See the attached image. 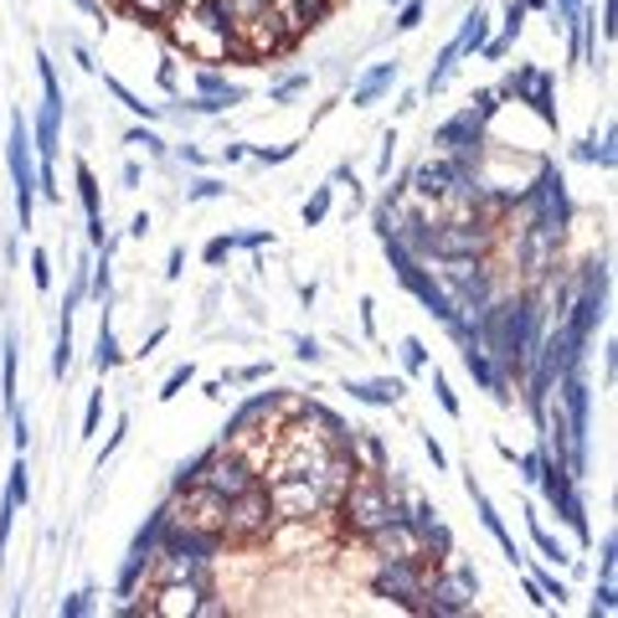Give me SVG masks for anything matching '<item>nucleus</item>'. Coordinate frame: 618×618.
Masks as SVG:
<instances>
[{"label":"nucleus","mask_w":618,"mask_h":618,"mask_svg":"<svg viewBox=\"0 0 618 618\" xmlns=\"http://www.w3.org/2000/svg\"><path fill=\"white\" fill-rule=\"evenodd\" d=\"M5 495H11V501L16 505H26V495H32V480H26V464H11V490H5Z\"/></svg>","instance_id":"c756f323"},{"label":"nucleus","mask_w":618,"mask_h":618,"mask_svg":"<svg viewBox=\"0 0 618 618\" xmlns=\"http://www.w3.org/2000/svg\"><path fill=\"white\" fill-rule=\"evenodd\" d=\"M93 294H99V300L109 294V268H99V273H93Z\"/></svg>","instance_id":"3c124183"},{"label":"nucleus","mask_w":618,"mask_h":618,"mask_svg":"<svg viewBox=\"0 0 618 618\" xmlns=\"http://www.w3.org/2000/svg\"><path fill=\"white\" fill-rule=\"evenodd\" d=\"M124 5H130L139 21H150V26H160V21L176 11V0H124Z\"/></svg>","instance_id":"4be33fe9"},{"label":"nucleus","mask_w":618,"mask_h":618,"mask_svg":"<svg viewBox=\"0 0 618 618\" xmlns=\"http://www.w3.org/2000/svg\"><path fill=\"white\" fill-rule=\"evenodd\" d=\"M294 150H300V145H279V150H252V160H263V166H279V160H289Z\"/></svg>","instance_id":"58836bf2"},{"label":"nucleus","mask_w":618,"mask_h":618,"mask_svg":"<svg viewBox=\"0 0 618 618\" xmlns=\"http://www.w3.org/2000/svg\"><path fill=\"white\" fill-rule=\"evenodd\" d=\"M319 5H325V11H330V5H335V0H319Z\"/></svg>","instance_id":"6e6d98bb"},{"label":"nucleus","mask_w":618,"mask_h":618,"mask_svg":"<svg viewBox=\"0 0 618 618\" xmlns=\"http://www.w3.org/2000/svg\"><path fill=\"white\" fill-rule=\"evenodd\" d=\"M402 361H407V371H423V367H428V351H423L418 335H407V340H402Z\"/></svg>","instance_id":"2f4dec72"},{"label":"nucleus","mask_w":618,"mask_h":618,"mask_svg":"<svg viewBox=\"0 0 618 618\" xmlns=\"http://www.w3.org/2000/svg\"><path fill=\"white\" fill-rule=\"evenodd\" d=\"M67 367H72V325H67V315H63V330H57V356H52V371L63 377Z\"/></svg>","instance_id":"bb28decb"},{"label":"nucleus","mask_w":618,"mask_h":618,"mask_svg":"<svg viewBox=\"0 0 618 618\" xmlns=\"http://www.w3.org/2000/svg\"><path fill=\"white\" fill-rule=\"evenodd\" d=\"M438 145H443V155H453L459 166H469L474 155H480V145H485V119L474 114V109H464V114H453L443 130H438Z\"/></svg>","instance_id":"ddd939ff"},{"label":"nucleus","mask_w":618,"mask_h":618,"mask_svg":"<svg viewBox=\"0 0 618 618\" xmlns=\"http://www.w3.org/2000/svg\"><path fill=\"white\" fill-rule=\"evenodd\" d=\"M392 83H397V63H382V67H377V72L367 78V83H361V88L351 93V103H356V109H367V103L377 99L382 88H392Z\"/></svg>","instance_id":"6ab92c4d"},{"label":"nucleus","mask_w":618,"mask_h":618,"mask_svg":"<svg viewBox=\"0 0 618 618\" xmlns=\"http://www.w3.org/2000/svg\"><path fill=\"white\" fill-rule=\"evenodd\" d=\"M485 32H490V26H485V16L474 11V16L464 21V36H459V42H453V47L443 52V57H464V52H480V47H485Z\"/></svg>","instance_id":"aec40b11"},{"label":"nucleus","mask_w":618,"mask_h":618,"mask_svg":"<svg viewBox=\"0 0 618 618\" xmlns=\"http://www.w3.org/2000/svg\"><path fill=\"white\" fill-rule=\"evenodd\" d=\"M99 418H103V392H93V397H88V413H83V438L99 434Z\"/></svg>","instance_id":"72a5a7b5"},{"label":"nucleus","mask_w":618,"mask_h":618,"mask_svg":"<svg viewBox=\"0 0 618 618\" xmlns=\"http://www.w3.org/2000/svg\"><path fill=\"white\" fill-rule=\"evenodd\" d=\"M227 252H233V237H212V243H206V263H222Z\"/></svg>","instance_id":"ea45409f"},{"label":"nucleus","mask_w":618,"mask_h":618,"mask_svg":"<svg viewBox=\"0 0 618 618\" xmlns=\"http://www.w3.org/2000/svg\"><path fill=\"white\" fill-rule=\"evenodd\" d=\"M78 5H83V11H99V0H78Z\"/></svg>","instance_id":"864d4df0"},{"label":"nucleus","mask_w":618,"mask_h":618,"mask_svg":"<svg viewBox=\"0 0 618 618\" xmlns=\"http://www.w3.org/2000/svg\"><path fill=\"white\" fill-rule=\"evenodd\" d=\"M57 114H63V109H47V114L36 119V139H42V160H52V150H57Z\"/></svg>","instance_id":"b1692460"},{"label":"nucleus","mask_w":618,"mask_h":618,"mask_svg":"<svg viewBox=\"0 0 618 618\" xmlns=\"http://www.w3.org/2000/svg\"><path fill=\"white\" fill-rule=\"evenodd\" d=\"M11 176H16L21 227H32V130H26V119L11 124Z\"/></svg>","instance_id":"4468645a"},{"label":"nucleus","mask_w":618,"mask_h":618,"mask_svg":"<svg viewBox=\"0 0 618 618\" xmlns=\"http://www.w3.org/2000/svg\"><path fill=\"white\" fill-rule=\"evenodd\" d=\"M196 93H201V99H222V103H237V99H243V93H237L227 78H217L212 67H206V72H196Z\"/></svg>","instance_id":"412c9836"},{"label":"nucleus","mask_w":618,"mask_h":618,"mask_svg":"<svg viewBox=\"0 0 618 618\" xmlns=\"http://www.w3.org/2000/svg\"><path fill=\"white\" fill-rule=\"evenodd\" d=\"M279 526L273 505H268V490L252 485L243 495L227 501V526H222V541H237V547H252V541H268V531Z\"/></svg>","instance_id":"39448f33"},{"label":"nucleus","mask_w":618,"mask_h":618,"mask_svg":"<svg viewBox=\"0 0 618 618\" xmlns=\"http://www.w3.org/2000/svg\"><path fill=\"white\" fill-rule=\"evenodd\" d=\"M392 150H397V134H386V139H382V176L392 170Z\"/></svg>","instance_id":"49530a36"},{"label":"nucleus","mask_w":618,"mask_h":618,"mask_svg":"<svg viewBox=\"0 0 618 618\" xmlns=\"http://www.w3.org/2000/svg\"><path fill=\"white\" fill-rule=\"evenodd\" d=\"M191 377H196V367H191V361H186V367H176L166 377V386H160V402H170V397H181V386L191 382Z\"/></svg>","instance_id":"c85d7f7f"},{"label":"nucleus","mask_w":618,"mask_h":618,"mask_svg":"<svg viewBox=\"0 0 618 618\" xmlns=\"http://www.w3.org/2000/svg\"><path fill=\"white\" fill-rule=\"evenodd\" d=\"M474 598H480V572L469 568L464 557H443L434 572H428V587H423V614H474Z\"/></svg>","instance_id":"20e7f679"},{"label":"nucleus","mask_w":618,"mask_h":618,"mask_svg":"<svg viewBox=\"0 0 618 618\" xmlns=\"http://www.w3.org/2000/svg\"><path fill=\"white\" fill-rule=\"evenodd\" d=\"M520 26H526V0H510L505 5V42H516Z\"/></svg>","instance_id":"7c9ffc66"},{"label":"nucleus","mask_w":618,"mask_h":618,"mask_svg":"<svg viewBox=\"0 0 618 618\" xmlns=\"http://www.w3.org/2000/svg\"><path fill=\"white\" fill-rule=\"evenodd\" d=\"M103 88H109V93H114V99H119V103H124V109H130V114H145V119H160V109H155V103H139V99H134V93H130V88L119 83V78H103Z\"/></svg>","instance_id":"5701e85b"},{"label":"nucleus","mask_w":618,"mask_h":618,"mask_svg":"<svg viewBox=\"0 0 618 618\" xmlns=\"http://www.w3.org/2000/svg\"><path fill=\"white\" fill-rule=\"evenodd\" d=\"M346 449H351V459H356L361 474H382L386 469V449H382V438L371 434V428H351V434H346Z\"/></svg>","instance_id":"dca6fc26"},{"label":"nucleus","mask_w":618,"mask_h":618,"mask_svg":"<svg viewBox=\"0 0 618 618\" xmlns=\"http://www.w3.org/2000/svg\"><path fill=\"white\" fill-rule=\"evenodd\" d=\"M212 196H222V186H217V181H206V176H201V181L191 186V201H212Z\"/></svg>","instance_id":"79ce46f5"},{"label":"nucleus","mask_w":618,"mask_h":618,"mask_svg":"<svg viewBox=\"0 0 618 618\" xmlns=\"http://www.w3.org/2000/svg\"><path fill=\"white\" fill-rule=\"evenodd\" d=\"M330 516H335V531L361 536V541H367L377 526H386L392 516H402V505L392 501V490L382 485V474H361V469H356V480L340 490V501L330 505Z\"/></svg>","instance_id":"f257e3e1"},{"label":"nucleus","mask_w":618,"mask_h":618,"mask_svg":"<svg viewBox=\"0 0 618 618\" xmlns=\"http://www.w3.org/2000/svg\"><path fill=\"white\" fill-rule=\"evenodd\" d=\"M325 217H330V186H319L315 196L304 201V227H319Z\"/></svg>","instance_id":"a878e982"},{"label":"nucleus","mask_w":618,"mask_h":618,"mask_svg":"<svg viewBox=\"0 0 618 618\" xmlns=\"http://www.w3.org/2000/svg\"><path fill=\"white\" fill-rule=\"evenodd\" d=\"M423 449H428V459H434V469H443V464H449V453H443V449H438V443H434V438H423Z\"/></svg>","instance_id":"c03bdc74"},{"label":"nucleus","mask_w":618,"mask_h":618,"mask_svg":"<svg viewBox=\"0 0 618 618\" xmlns=\"http://www.w3.org/2000/svg\"><path fill=\"white\" fill-rule=\"evenodd\" d=\"M428 572L423 562H377V577H371V593L386 603H397L407 614H423V587H428Z\"/></svg>","instance_id":"0eeeda50"},{"label":"nucleus","mask_w":618,"mask_h":618,"mask_svg":"<svg viewBox=\"0 0 618 618\" xmlns=\"http://www.w3.org/2000/svg\"><path fill=\"white\" fill-rule=\"evenodd\" d=\"M0 386H5V407L16 402V351L5 346V377H0Z\"/></svg>","instance_id":"c9c22d12"},{"label":"nucleus","mask_w":618,"mask_h":618,"mask_svg":"<svg viewBox=\"0 0 618 618\" xmlns=\"http://www.w3.org/2000/svg\"><path fill=\"white\" fill-rule=\"evenodd\" d=\"M176 5H201V0H176Z\"/></svg>","instance_id":"5fc2aeb1"},{"label":"nucleus","mask_w":618,"mask_h":618,"mask_svg":"<svg viewBox=\"0 0 618 618\" xmlns=\"http://www.w3.org/2000/svg\"><path fill=\"white\" fill-rule=\"evenodd\" d=\"M443 284L459 294L453 310H469V315H485L490 304H495V284H490V273L480 258H469V263H443Z\"/></svg>","instance_id":"9b49d317"},{"label":"nucleus","mask_w":618,"mask_h":618,"mask_svg":"<svg viewBox=\"0 0 618 618\" xmlns=\"http://www.w3.org/2000/svg\"><path fill=\"white\" fill-rule=\"evenodd\" d=\"M78 196H83V212H88V233L99 248H109V237H103V212H99V176L88 160H78Z\"/></svg>","instance_id":"f3484780"},{"label":"nucleus","mask_w":618,"mask_h":618,"mask_svg":"<svg viewBox=\"0 0 618 618\" xmlns=\"http://www.w3.org/2000/svg\"><path fill=\"white\" fill-rule=\"evenodd\" d=\"M453 181H459V160H453V155H428V160H418L413 176H407V186H413L418 201H428V206H438V201L449 196Z\"/></svg>","instance_id":"f8f14e48"},{"label":"nucleus","mask_w":618,"mask_h":618,"mask_svg":"<svg viewBox=\"0 0 618 618\" xmlns=\"http://www.w3.org/2000/svg\"><path fill=\"white\" fill-rule=\"evenodd\" d=\"M119 367V346H114V330H109V319L99 325V371H114Z\"/></svg>","instance_id":"cd10ccee"},{"label":"nucleus","mask_w":618,"mask_h":618,"mask_svg":"<svg viewBox=\"0 0 618 618\" xmlns=\"http://www.w3.org/2000/svg\"><path fill=\"white\" fill-rule=\"evenodd\" d=\"M531 536H536V547H541V552L552 557V562H572V557H568V547H562L557 536H547V526H541V516H531Z\"/></svg>","instance_id":"393cba45"},{"label":"nucleus","mask_w":618,"mask_h":618,"mask_svg":"<svg viewBox=\"0 0 618 618\" xmlns=\"http://www.w3.org/2000/svg\"><path fill=\"white\" fill-rule=\"evenodd\" d=\"M181 263H186V252H181V248H170V263H166V279H181Z\"/></svg>","instance_id":"a18cd8bd"},{"label":"nucleus","mask_w":618,"mask_h":618,"mask_svg":"<svg viewBox=\"0 0 618 618\" xmlns=\"http://www.w3.org/2000/svg\"><path fill=\"white\" fill-rule=\"evenodd\" d=\"M263 377H268L263 361H258V367H248V371H237V382H263Z\"/></svg>","instance_id":"8fccbe9b"},{"label":"nucleus","mask_w":618,"mask_h":618,"mask_svg":"<svg viewBox=\"0 0 618 618\" xmlns=\"http://www.w3.org/2000/svg\"><path fill=\"white\" fill-rule=\"evenodd\" d=\"M346 392L367 407H397L402 402V382H346Z\"/></svg>","instance_id":"a211bd4d"},{"label":"nucleus","mask_w":618,"mask_h":618,"mask_svg":"<svg viewBox=\"0 0 618 618\" xmlns=\"http://www.w3.org/2000/svg\"><path fill=\"white\" fill-rule=\"evenodd\" d=\"M32 279H36V289H42V294L52 289V258H47V248L32 252Z\"/></svg>","instance_id":"473e14b6"},{"label":"nucleus","mask_w":618,"mask_h":618,"mask_svg":"<svg viewBox=\"0 0 618 618\" xmlns=\"http://www.w3.org/2000/svg\"><path fill=\"white\" fill-rule=\"evenodd\" d=\"M26 443H32V434H26V418H16V449L26 453Z\"/></svg>","instance_id":"603ef678"},{"label":"nucleus","mask_w":618,"mask_h":618,"mask_svg":"<svg viewBox=\"0 0 618 618\" xmlns=\"http://www.w3.org/2000/svg\"><path fill=\"white\" fill-rule=\"evenodd\" d=\"M130 145H145L150 155H166V145H160V139H155L150 130H134V134H130Z\"/></svg>","instance_id":"a19ab883"},{"label":"nucleus","mask_w":618,"mask_h":618,"mask_svg":"<svg viewBox=\"0 0 618 618\" xmlns=\"http://www.w3.org/2000/svg\"><path fill=\"white\" fill-rule=\"evenodd\" d=\"M268 16H273V26H279V32H284V42L294 47V42H300V36L310 32L319 16H325V11H319V5H310V0H268Z\"/></svg>","instance_id":"2eb2a0df"},{"label":"nucleus","mask_w":618,"mask_h":618,"mask_svg":"<svg viewBox=\"0 0 618 618\" xmlns=\"http://www.w3.org/2000/svg\"><path fill=\"white\" fill-rule=\"evenodd\" d=\"M130 233H134V237H150V212H139V217L130 222Z\"/></svg>","instance_id":"09e8293b"},{"label":"nucleus","mask_w":618,"mask_h":618,"mask_svg":"<svg viewBox=\"0 0 618 618\" xmlns=\"http://www.w3.org/2000/svg\"><path fill=\"white\" fill-rule=\"evenodd\" d=\"M268 505L279 520H325L330 516V495L315 485V480H294V474H279V480H263Z\"/></svg>","instance_id":"423d86ee"},{"label":"nucleus","mask_w":618,"mask_h":618,"mask_svg":"<svg viewBox=\"0 0 618 618\" xmlns=\"http://www.w3.org/2000/svg\"><path fill=\"white\" fill-rule=\"evenodd\" d=\"M367 547L377 562H423V568H434L428 562V541H423V526H413L407 516H392L386 526L367 536Z\"/></svg>","instance_id":"1a4fd4ad"},{"label":"nucleus","mask_w":618,"mask_h":618,"mask_svg":"<svg viewBox=\"0 0 618 618\" xmlns=\"http://www.w3.org/2000/svg\"><path fill=\"white\" fill-rule=\"evenodd\" d=\"M434 392H438V402H443V413H449V418H459V397L449 392V382H443V371H434Z\"/></svg>","instance_id":"e433bc0d"},{"label":"nucleus","mask_w":618,"mask_h":618,"mask_svg":"<svg viewBox=\"0 0 618 618\" xmlns=\"http://www.w3.org/2000/svg\"><path fill=\"white\" fill-rule=\"evenodd\" d=\"M201 598H206V583H201V577H181V583H155V587H150V598L139 603L134 614L191 618V614H201Z\"/></svg>","instance_id":"9d476101"},{"label":"nucleus","mask_w":618,"mask_h":618,"mask_svg":"<svg viewBox=\"0 0 618 618\" xmlns=\"http://www.w3.org/2000/svg\"><path fill=\"white\" fill-rule=\"evenodd\" d=\"M160 88H176V57H166V63H160Z\"/></svg>","instance_id":"de8ad7c7"},{"label":"nucleus","mask_w":618,"mask_h":618,"mask_svg":"<svg viewBox=\"0 0 618 618\" xmlns=\"http://www.w3.org/2000/svg\"><path fill=\"white\" fill-rule=\"evenodd\" d=\"M160 26H166L170 47L186 52V57H196V63H206V67L233 63V57H237L233 32H227V26H217L212 16H201L196 5H176V11H170Z\"/></svg>","instance_id":"f03ea898"},{"label":"nucleus","mask_w":618,"mask_h":618,"mask_svg":"<svg viewBox=\"0 0 618 618\" xmlns=\"http://www.w3.org/2000/svg\"><path fill=\"white\" fill-rule=\"evenodd\" d=\"M304 88H310V78H289V83H279V88H273V103L294 99V93H304Z\"/></svg>","instance_id":"4c0bfd02"},{"label":"nucleus","mask_w":618,"mask_h":618,"mask_svg":"<svg viewBox=\"0 0 618 618\" xmlns=\"http://www.w3.org/2000/svg\"><path fill=\"white\" fill-rule=\"evenodd\" d=\"M294 356H300V361H319L325 351H319V340H310V335H304V340H300V351H294Z\"/></svg>","instance_id":"37998d69"},{"label":"nucleus","mask_w":618,"mask_h":618,"mask_svg":"<svg viewBox=\"0 0 618 618\" xmlns=\"http://www.w3.org/2000/svg\"><path fill=\"white\" fill-rule=\"evenodd\" d=\"M160 526L181 536H201V541H222V526H227V501L206 485H181V495L160 510Z\"/></svg>","instance_id":"7ed1b4c3"},{"label":"nucleus","mask_w":618,"mask_h":618,"mask_svg":"<svg viewBox=\"0 0 618 618\" xmlns=\"http://www.w3.org/2000/svg\"><path fill=\"white\" fill-rule=\"evenodd\" d=\"M418 26H423V0H407L397 16V32H418Z\"/></svg>","instance_id":"f704fd0d"},{"label":"nucleus","mask_w":618,"mask_h":618,"mask_svg":"<svg viewBox=\"0 0 618 618\" xmlns=\"http://www.w3.org/2000/svg\"><path fill=\"white\" fill-rule=\"evenodd\" d=\"M206 547L201 536H181L170 531V541L150 557V577L155 583H181V577H206Z\"/></svg>","instance_id":"6e6552de"}]
</instances>
